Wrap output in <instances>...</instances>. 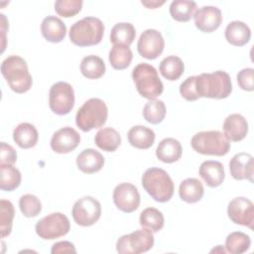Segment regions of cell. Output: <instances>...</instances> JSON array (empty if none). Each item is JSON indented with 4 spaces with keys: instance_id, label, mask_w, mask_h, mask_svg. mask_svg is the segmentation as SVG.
Masks as SVG:
<instances>
[{
    "instance_id": "cell-1",
    "label": "cell",
    "mask_w": 254,
    "mask_h": 254,
    "mask_svg": "<svg viewBox=\"0 0 254 254\" xmlns=\"http://www.w3.org/2000/svg\"><path fill=\"white\" fill-rule=\"evenodd\" d=\"M195 89L198 97L223 99L230 95L232 84L230 76L223 70L195 75Z\"/></svg>"
},
{
    "instance_id": "cell-2",
    "label": "cell",
    "mask_w": 254,
    "mask_h": 254,
    "mask_svg": "<svg viewBox=\"0 0 254 254\" xmlns=\"http://www.w3.org/2000/svg\"><path fill=\"white\" fill-rule=\"evenodd\" d=\"M1 73L10 88L17 93L27 92L33 84L26 61L19 56H9L1 64Z\"/></svg>"
},
{
    "instance_id": "cell-3",
    "label": "cell",
    "mask_w": 254,
    "mask_h": 254,
    "mask_svg": "<svg viewBox=\"0 0 254 254\" xmlns=\"http://www.w3.org/2000/svg\"><path fill=\"white\" fill-rule=\"evenodd\" d=\"M144 190L159 202L169 201L173 194L175 186L169 174L160 168H150L142 176Z\"/></svg>"
},
{
    "instance_id": "cell-4",
    "label": "cell",
    "mask_w": 254,
    "mask_h": 254,
    "mask_svg": "<svg viewBox=\"0 0 254 254\" xmlns=\"http://www.w3.org/2000/svg\"><path fill=\"white\" fill-rule=\"evenodd\" d=\"M132 78L139 94L149 100L157 98L164 90L157 69L147 63H141L133 68Z\"/></svg>"
},
{
    "instance_id": "cell-5",
    "label": "cell",
    "mask_w": 254,
    "mask_h": 254,
    "mask_svg": "<svg viewBox=\"0 0 254 254\" xmlns=\"http://www.w3.org/2000/svg\"><path fill=\"white\" fill-rule=\"evenodd\" d=\"M104 34L102 21L95 17H84L69 29V39L78 47L94 46L101 42Z\"/></svg>"
},
{
    "instance_id": "cell-6",
    "label": "cell",
    "mask_w": 254,
    "mask_h": 254,
    "mask_svg": "<svg viewBox=\"0 0 254 254\" xmlns=\"http://www.w3.org/2000/svg\"><path fill=\"white\" fill-rule=\"evenodd\" d=\"M108 109L100 98H90L77 110L75 123L83 132L103 126L107 120Z\"/></svg>"
},
{
    "instance_id": "cell-7",
    "label": "cell",
    "mask_w": 254,
    "mask_h": 254,
    "mask_svg": "<svg viewBox=\"0 0 254 254\" xmlns=\"http://www.w3.org/2000/svg\"><path fill=\"white\" fill-rule=\"evenodd\" d=\"M192 149L202 155L224 156L230 150V141L217 130L196 133L190 141Z\"/></svg>"
},
{
    "instance_id": "cell-8",
    "label": "cell",
    "mask_w": 254,
    "mask_h": 254,
    "mask_svg": "<svg viewBox=\"0 0 254 254\" xmlns=\"http://www.w3.org/2000/svg\"><path fill=\"white\" fill-rule=\"evenodd\" d=\"M154 245L153 231L143 227L129 234L122 235L116 243V250L121 254H139L149 251Z\"/></svg>"
},
{
    "instance_id": "cell-9",
    "label": "cell",
    "mask_w": 254,
    "mask_h": 254,
    "mask_svg": "<svg viewBox=\"0 0 254 254\" xmlns=\"http://www.w3.org/2000/svg\"><path fill=\"white\" fill-rule=\"evenodd\" d=\"M70 223L68 218L62 212H53L40 219L35 226L36 233L40 238L53 240L68 233Z\"/></svg>"
},
{
    "instance_id": "cell-10",
    "label": "cell",
    "mask_w": 254,
    "mask_h": 254,
    "mask_svg": "<svg viewBox=\"0 0 254 254\" xmlns=\"http://www.w3.org/2000/svg\"><path fill=\"white\" fill-rule=\"evenodd\" d=\"M49 105L57 115H65L74 105V91L72 86L65 81H59L51 86Z\"/></svg>"
},
{
    "instance_id": "cell-11",
    "label": "cell",
    "mask_w": 254,
    "mask_h": 254,
    "mask_svg": "<svg viewBox=\"0 0 254 254\" xmlns=\"http://www.w3.org/2000/svg\"><path fill=\"white\" fill-rule=\"evenodd\" d=\"M71 214L76 224L83 227L93 225L101 215L100 202L92 196H83L74 202Z\"/></svg>"
},
{
    "instance_id": "cell-12",
    "label": "cell",
    "mask_w": 254,
    "mask_h": 254,
    "mask_svg": "<svg viewBox=\"0 0 254 254\" xmlns=\"http://www.w3.org/2000/svg\"><path fill=\"white\" fill-rule=\"evenodd\" d=\"M227 214L230 220L235 224L253 229L254 205L250 199L243 196L233 198L228 203Z\"/></svg>"
},
{
    "instance_id": "cell-13",
    "label": "cell",
    "mask_w": 254,
    "mask_h": 254,
    "mask_svg": "<svg viewBox=\"0 0 254 254\" xmlns=\"http://www.w3.org/2000/svg\"><path fill=\"white\" fill-rule=\"evenodd\" d=\"M113 201L118 209L130 213L140 205V194L138 189L130 183H122L113 190Z\"/></svg>"
},
{
    "instance_id": "cell-14",
    "label": "cell",
    "mask_w": 254,
    "mask_h": 254,
    "mask_svg": "<svg viewBox=\"0 0 254 254\" xmlns=\"http://www.w3.org/2000/svg\"><path fill=\"white\" fill-rule=\"evenodd\" d=\"M165 41L162 34L155 29L144 31L137 44L138 53L147 60L157 59L164 51Z\"/></svg>"
},
{
    "instance_id": "cell-15",
    "label": "cell",
    "mask_w": 254,
    "mask_h": 254,
    "mask_svg": "<svg viewBox=\"0 0 254 254\" xmlns=\"http://www.w3.org/2000/svg\"><path fill=\"white\" fill-rule=\"evenodd\" d=\"M80 142V136L71 127H64L54 133L51 139V148L59 154H66L73 151Z\"/></svg>"
},
{
    "instance_id": "cell-16",
    "label": "cell",
    "mask_w": 254,
    "mask_h": 254,
    "mask_svg": "<svg viewBox=\"0 0 254 254\" xmlns=\"http://www.w3.org/2000/svg\"><path fill=\"white\" fill-rule=\"evenodd\" d=\"M195 27L203 33H211L219 28L222 22L221 11L214 6H203L193 15Z\"/></svg>"
},
{
    "instance_id": "cell-17",
    "label": "cell",
    "mask_w": 254,
    "mask_h": 254,
    "mask_svg": "<svg viewBox=\"0 0 254 254\" xmlns=\"http://www.w3.org/2000/svg\"><path fill=\"white\" fill-rule=\"evenodd\" d=\"M253 157L248 153H238L232 157L229 162L230 175L237 181L248 180L253 182Z\"/></svg>"
},
{
    "instance_id": "cell-18",
    "label": "cell",
    "mask_w": 254,
    "mask_h": 254,
    "mask_svg": "<svg viewBox=\"0 0 254 254\" xmlns=\"http://www.w3.org/2000/svg\"><path fill=\"white\" fill-rule=\"evenodd\" d=\"M225 137L232 142L243 140L248 133V123L244 116L238 113L228 115L223 122Z\"/></svg>"
},
{
    "instance_id": "cell-19",
    "label": "cell",
    "mask_w": 254,
    "mask_h": 254,
    "mask_svg": "<svg viewBox=\"0 0 254 254\" xmlns=\"http://www.w3.org/2000/svg\"><path fill=\"white\" fill-rule=\"evenodd\" d=\"M198 174L210 188L219 187L225 178L223 165L218 161H204L199 166Z\"/></svg>"
},
{
    "instance_id": "cell-20",
    "label": "cell",
    "mask_w": 254,
    "mask_h": 254,
    "mask_svg": "<svg viewBox=\"0 0 254 254\" xmlns=\"http://www.w3.org/2000/svg\"><path fill=\"white\" fill-rule=\"evenodd\" d=\"M104 157L94 149H84L76 157V166L84 174H93L102 169Z\"/></svg>"
},
{
    "instance_id": "cell-21",
    "label": "cell",
    "mask_w": 254,
    "mask_h": 254,
    "mask_svg": "<svg viewBox=\"0 0 254 254\" xmlns=\"http://www.w3.org/2000/svg\"><path fill=\"white\" fill-rule=\"evenodd\" d=\"M41 32L47 41L51 43H60L65 37L66 27L60 18L56 16H48L42 21Z\"/></svg>"
},
{
    "instance_id": "cell-22",
    "label": "cell",
    "mask_w": 254,
    "mask_h": 254,
    "mask_svg": "<svg viewBox=\"0 0 254 254\" xmlns=\"http://www.w3.org/2000/svg\"><path fill=\"white\" fill-rule=\"evenodd\" d=\"M182 145L175 138L163 139L156 149L157 158L167 164H172L179 161L182 157Z\"/></svg>"
},
{
    "instance_id": "cell-23",
    "label": "cell",
    "mask_w": 254,
    "mask_h": 254,
    "mask_svg": "<svg viewBox=\"0 0 254 254\" xmlns=\"http://www.w3.org/2000/svg\"><path fill=\"white\" fill-rule=\"evenodd\" d=\"M226 41L236 47L246 45L251 38L250 28L241 21H232L225 28Z\"/></svg>"
},
{
    "instance_id": "cell-24",
    "label": "cell",
    "mask_w": 254,
    "mask_h": 254,
    "mask_svg": "<svg viewBox=\"0 0 254 254\" xmlns=\"http://www.w3.org/2000/svg\"><path fill=\"white\" fill-rule=\"evenodd\" d=\"M38 139V131L31 123H20L13 131V140L22 149H29L36 146Z\"/></svg>"
},
{
    "instance_id": "cell-25",
    "label": "cell",
    "mask_w": 254,
    "mask_h": 254,
    "mask_svg": "<svg viewBox=\"0 0 254 254\" xmlns=\"http://www.w3.org/2000/svg\"><path fill=\"white\" fill-rule=\"evenodd\" d=\"M155 138V132L146 126L137 125L128 131V141L137 149H149L154 144Z\"/></svg>"
},
{
    "instance_id": "cell-26",
    "label": "cell",
    "mask_w": 254,
    "mask_h": 254,
    "mask_svg": "<svg viewBox=\"0 0 254 254\" xmlns=\"http://www.w3.org/2000/svg\"><path fill=\"white\" fill-rule=\"evenodd\" d=\"M203 186L201 182L194 178L184 180L179 187V194L182 200L188 203L199 201L203 196Z\"/></svg>"
},
{
    "instance_id": "cell-27",
    "label": "cell",
    "mask_w": 254,
    "mask_h": 254,
    "mask_svg": "<svg viewBox=\"0 0 254 254\" xmlns=\"http://www.w3.org/2000/svg\"><path fill=\"white\" fill-rule=\"evenodd\" d=\"M94 142L99 149L106 152H114L121 144V137L117 130L106 127L97 131Z\"/></svg>"
},
{
    "instance_id": "cell-28",
    "label": "cell",
    "mask_w": 254,
    "mask_h": 254,
    "mask_svg": "<svg viewBox=\"0 0 254 254\" xmlns=\"http://www.w3.org/2000/svg\"><path fill=\"white\" fill-rule=\"evenodd\" d=\"M105 69L106 67L103 60L94 55L84 57L80 63L81 73L89 79L101 77L105 73Z\"/></svg>"
},
{
    "instance_id": "cell-29",
    "label": "cell",
    "mask_w": 254,
    "mask_h": 254,
    "mask_svg": "<svg viewBox=\"0 0 254 254\" xmlns=\"http://www.w3.org/2000/svg\"><path fill=\"white\" fill-rule=\"evenodd\" d=\"M136 36L135 28L130 23H118L114 25L110 33V42L113 45L130 46Z\"/></svg>"
},
{
    "instance_id": "cell-30",
    "label": "cell",
    "mask_w": 254,
    "mask_h": 254,
    "mask_svg": "<svg viewBox=\"0 0 254 254\" xmlns=\"http://www.w3.org/2000/svg\"><path fill=\"white\" fill-rule=\"evenodd\" d=\"M133 59V53L128 46L113 45L109 52V63L115 69L127 68Z\"/></svg>"
},
{
    "instance_id": "cell-31",
    "label": "cell",
    "mask_w": 254,
    "mask_h": 254,
    "mask_svg": "<svg viewBox=\"0 0 254 254\" xmlns=\"http://www.w3.org/2000/svg\"><path fill=\"white\" fill-rule=\"evenodd\" d=\"M197 5L193 1L176 0L170 5V14L178 22H189L194 15Z\"/></svg>"
},
{
    "instance_id": "cell-32",
    "label": "cell",
    "mask_w": 254,
    "mask_h": 254,
    "mask_svg": "<svg viewBox=\"0 0 254 254\" xmlns=\"http://www.w3.org/2000/svg\"><path fill=\"white\" fill-rule=\"evenodd\" d=\"M185 70L183 61L176 56H169L165 58L160 64V72L168 80L179 79Z\"/></svg>"
},
{
    "instance_id": "cell-33",
    "label": "cell",
    "mask_w": 254,
    "mask_h": 254,
    "mask_svg": "<svg viewBox=\"0 0 254 254\" xmlns=\"http://www.w3.org/2000/svg\"><path fill=\"white\" fill-rule=\"evenodd\" d=\"M0 188L5 191L16 190L21 184V173L13 165H0Z\"/></svg>"
},
{
    "instance_id": "cell-34",
    "label": "cell",
    "mask_w": 254,
    "mask_h": 254,
    "mask_svg": "<svg viewBox=\"0 0 254 254\" xmlns=\"http://www.w3.org/2000/svg\"><path fill=\"white\" fill-rule=\"evenodd\" d=\"M251 245L249 235L241 231L231 232L225 239L226 252L231 254H241L246 252Z\"/></svg>"
},
{
    "instance_id": "cell-35",
    "label": "cell",
    "mask_w": 254,
    "mask_h": 254,
    "mask_svg": "<svg viewBox=\"0 0 254 254\" xmlns=\"http://www.w3.org/2000/svg\"><path fill=\"white\" fill-rule=\"evenodd\" d=\"M140 224L153 232L160 231L164 226V215L155 207H147L140 213Z\"/></svg>"
},
{
    "instance_id": "cell-36",
    "label": "cell",
    "mask_w": 254,
    "mask_h": 254,
    "mask_svg": "<svg viewBox=\"0 0 254 254\" xmlns=\"http://www.w3.org/2000/svg\"><path fill=\"white\" fill-rule=\"evenodd\" d=\"M166 116V106L162 100H149L143 108L144 119L151 124L161 123Z\"/></svg>"
},
{
    "instance_id": "cell-37",
    "label": "cell",
    "mask_w": 254,
    "mask_h": 254,
    "mask_svg": "<svg viewBox=\"0 0 254 254\" xmlns=\"http://www.w3.org/2000/svg\"><path fill=\"white\" fill-rule=\"evenodd\" d=\"M0 231L1 237L4 238L11 233L13 218L15 214L14 206L11 201L6 199L0 200Z\"/></svg>"
},
{
    "instance_id": "cell-38",
    "label": "cell",
    "mask_w": 254,
    "mask_h": 254,
    "mask_svg": "<svg viewBox=\"0 0 254 254\" xmlns=\"http://www.w3.org/2000/svg\"><path fill=\"white\" fill-rule=\"evenodd\" d=\"M19 207L24 216L35 217L40 214L42 210V203L36 195L27 193L20 197Z\"/></svg>"
},
{
    "instance_id": "cell-39",
    "label": "cell",
    "mask_w": 254,
    "mask_h": 254,
    "mask_svg": "<svg viewBox=\"0 0 254 254\" xmlns=\"http://www.w3.org/2000/svg\"><path fill=\"white\" fill-rule=\"evenodd\" d=\"M82 7L81 0H58L55 2L56 12L64 18H70L80 12Z\"/></svg>"
},
{
    "instance_id": "cell-40",
    "label": "cell",
    "mask_w": 254,
    "mask_h": 254,
    "mask_svg": "<svg viewBox=\"0 0 254 254\" xmlns=\"http://www.w3.org/2000/svg\"><path fill=\"white\" fill-rule=\"evenodd\" d=\"M180 93L188 101H194L199 98L195 89V75L189 76L181 83Z\"/></svg>"
},
{
    "instance_id": "cell-41",
    "label": "cell",
    "mask_w": 254,
    "mask_h": 254,
    "mask_svg": "<svg viewBox=\"0 0 254 254\" xmlns=\"http://www.w3.org/2000/svg\"><path fill=\"white\" fill-rule=\"evenodd\" d=\"M237 82L243 90L252 91L254 89V69L251 67L241 69L237 74Z\"/></svg>"
},
{
    "instance_id": "cell-42",
    "label": "cell",
    "mask_w": 254,
    "mask_h": 254,
    "mask_svg": "<svg viewBox=\"0 0 254 254\" xmlns=\"http://www.w3.org/2000/svg\"><path fill=\"white\" fill-rule=\"evenodd\" d=\"M17 161V153L12 146L1 142L0 144V165H13Z\"/></svg>"
},
{
    "instance_id": "cell-43",
    "label": "cell",
    "mask_w": 254,
    "mask_h": 254,
    "mask_svg": "<svg viewBox=\"0 0 254 254\" xmlns=\"http://www.w3.org/2000/svg\"><path fill=\"white\" fill-rule=\"evenodd\" d=\"M51 252L53 254H60V253H75L74 245L69 241H60L53 245Z\"/></svg>"
},
{
    "instance_id": "cell-44",
    "label": "cell",
    "mask_w": 254,
    "mask_h": 254,
    "mask_svg": "<svg viewBox=\"0 0 254 254\" xmlns=\"http://www.w3.org/2000/svg\"><path fill=\"white\" fill-rule=\"evenodd\" d=\"M164 3H165V1H162V2H158V1H151V2L142 1V4H143V5H145V6H146V7H148V8H152V9L157 8L158 6L163 5Z\"/></svg>"
}]
</instances>
